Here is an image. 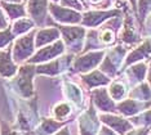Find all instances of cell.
<instances>
[{"label":"cell","instance_id":"32","mask_svg":"<svg viewBox=\"0 0 151 135\" xmlns=\"http://www.w3.org/2000/svg\"><path fill=\"white\" fill-rule=\"evenodd\" d=\"M8 27H9V18L6 17L4 10L0 8V31L8 29Z\"/></svg>","mask_w":151,"mask_h":135},{"label":"cell","instance_id":"35","mask_svg":"<svg viewBox=\"0 0 151 135\" xmlns=\"http://www.w3.org/2000/svg\"><path fill=\"white\" fill-rule=\"evenodd\" d=\"M1 135H18L14 130L8 129V125L6 124H1Z\"/></svg>","mask_w":151,"mask_h":135},{"label":"cell","instance_id":"37","mask_svg":"<svg viewBox=\"0 0 151 135\" xmlns=\"http://www.w3.org/2000/svg\"><path fill=\"white\" fill-rule=\"evenodd\" d=\"M53 135H70V131H68L67 127H62V130L57 131V133L53 134Z\"/></svg>","mask_w":151,"mask_h":135},{"label":"cell","instance_id":"19","mask_svg":"<svg viewBox=\"0 0 151 135\" xmlns=\"http://www.w3.org/2000/svg\"><path fill=\"white\" fill-rule=\"evenodd\" d=\"M150 53H151V39L143 41L137 49H134L128 57H127L125 67L129 64H132V63H134V62H138L141 59H143V58H146Z\"/></svg>","mask_w":151,"mask_h":135},{"label":"cell","instance_id":"1","mask_svg":"<svg viewBox=\"0 0 151 135\" xmlns=\"http://www.w3.org/2000/svg\"><path fill=\"white\" fill-rule=\"evenodd\" d=\"M47 25L56 26L60 30L61 35L63 37V44L71 51L76 53V51L81 50V48H83V40L85 37V34H87L84 27H80L76 25H60V23L53 22V19L50 17L47 21Z\"/></svg>","mask_w":151,"mask_h":135},{"label":"cell","instance_id":"25","mask_svg":"<svg viewBox=\"0 0 151 135\" xmlns=\"http://www.w3.org/2000/svg\"><path fill=\"white\" fill-rule=\"evenodd\" d=\"M147 14H151V0H138L137 17H138V21L142 26H143V21L147 18Z\"/></svg>","mask_w":151,"mask_h":135},{"label":"cell","instance_id":"17","mask_svg":"<svg viewBox=\"0 0 151 135\" xmlns=\"http://www.w3.org/2000/svg\"><path fill=\"white\" fill-rule=\"evenodd\" d=\"M138 34H137V29L134 26V21H133V17L127 14L124 23H123V31L122 35H120V40L124 41L127 44H133L138 41Z\"/></svg>","mask_w":151,"mask_h":135},{"label":"cell","instance_id":"18","mask_svg":"<svg viewBox=\"0 0 151 135\" xmlns=\"http://www.w3.org/2000/svg\"><path fill=\"white\" fill-rule=\"evenodd\" d=\"M66 121H57L54 119H43L40 125L35 130L36 135H53L66 125Z\"/></svg>","mask_w":151,"mask_h":135},{"label":"cell","instance_id":"14","mask_svg":"<svg viewBox=\"0 0 151 135\" xmlns=\"http://www.w3.org/2000/svg\"><path fill=\"white\" fill-rule=\"evenodd\" d=\"M61 32L56 26H50L47 29H40L35 34V46L36 48H43L44 45L53 44L54 41L58 40Z\"/></svg>","mask_w":151,"mask_h":135},{"label":"cell","instance_id":"7","mask_svg":"<svg viewBox=\"0 0 151 135\" xmlns=\"http://www.w3.org/2000/svg\"><path fill=\"white\" fill-rule=\"evenodd\" d=\"M35 72V67L34 66H25V67L19 68L18 76L16 80V86L18 89L19 94L26 98H30L32 95V76Z\"/></svg>","mask_w":151,"mask_h":135},{"label":"cell","instance_id":"24","mask_svg":"<svg viewBox=\"0 0 151 135\" xmlns=\"http://www.w3.org/2000/svg\"><path fill=\"white\" fill-rule=\"evenodd\" d=\"M129 121L133 124V126H138V127H151V109L145 111V112H142L141 115L133 116Z\"/></svg>","mask_w":151,"mask_h":135},{"label":"cell","instance_id":"13","mask_svg":"<svg viewBox=\"0 0 151 135\" xmlns=\"http://www.w3.org/2000/svg\"><path fill=\"white\" fill-rule=\"evenodd\" d=\"M125 53V49H123L122 46H116L114 50L110 51V54L105 58V61L101 64V71L106 72L110 76H114L118 70V64L120 59L123 58V55Z\"/></svg>","mask_w":151,"mask_h":135},{"label":"cell","instance_id":"5","mask_svg":"<svg viewBox=\"0 0 151 135\" xmlns=\"http://www.w3.org/2000/svg\"><path fill=\"white\" fill-rule=\"evenodd\" d=\"M49 0H27L26 9L27 16L35 22L36 26L44 27L48 21V12H49Z\"/></svg>","mask_w":151,"mask_h":135},{"label":"cell","instance_id":"4","mask_svg":"<svg viewBox=\"0 0 151 135\" xmlns=\"http://www.w3.org/2000/svg\"><path fill=\"white\" fill-rule=\"evenodd\" d=\"M122 16V10L120 9H111V10H85L84 13H81V25L84 27H97L102 23H105L106 21L114 17Z\"/></svg>","mask_w":151,"mask_h":135},{"label":"cell","instance_id":"31","mask_svg":"<svg viewBox=\"0 0 151 135\" xmlns=\"http://www.w3.org/2000/svg\"><path fill=\"white\" fill-rule=\"evenodd\" d=\"M84 3H85V6H88V4H91V5H94L98 9H101V8L106 9L111 4V0H84Z\"/></svg>","mask_w":151,"mask_h":135},{"label":"cell","instance_id":"20","mask_svg":"<svg viewBox=\"0 0 151 135\" xmlns=\"http://www.w3.org/2000/svg\"><path fill=\"white\" fill-rule=\"evenodd\" d=\"M81 80L88 88H96V86H102V85H107L110 80L107 76H105L102 72L99 71H93L89 75L81 76Z\"/></svg>","mask_w":151,"mask_h":135},{"label":"cell","instance_id":"34","mask_svg":"<svg viewBox=\"0 0 151 135\" xmlns=\"http://www.w3.org/2000/svg\"><path fill=\"white\" fill-rule=\"evenodd\" d=\"M98 135H118L112 129H110L109 126L104 125L102 127H99V131H98Z\"/></svg>","mask_w":151,"mask_h":135},{"label":"cell","instance_id":"15","mask_svg":"<svg viewBox=\"0 0 151 135\" xmlns=\"http://www.w3.org/2000/svg\"><path fill=\"white\" fill-rule=\"evenodd\" d=\"M0 8L4 10L9 21H17L27 16L25 3H6L0 0Z\"/></svg>","mask_w":151,"mask_h":135},{"label":"cell","instance_id":"38","mask_svg":"<svg viewBox=\"0 0 151 135\" xmlns=\"http://www.w3.org/2000/svg\"><path fill=\"white\" fill-rule=\"evenodd\" d=\"M129 3L132 4V6H133V9L137 12V0H129Z\"/></svg>","mask_w":151,"mask_h":135},{"label":"cell","instance_id":"41","mask_svg":"<svg viewBox=\"0 0 151 135\" xmlns=\"http://www.w3.org/2000/svg\"><path fill=\"white\" fill-rule=\"evenodd\" d=\"M61 0H50V3H60Z\"/></svg>","mask_w":151,"mask_h":135},{"label":"cell","instance_id":"36","mask_svg":"<svg viewBox=\"0 0 151 135\" xmlns=\"http://www.w3.org/2000/svg\"><path fill=\"white\" fill-rule=\"evenodd\" d=\"M145 27H146V34H150V35H151V14L146 18V25H145Z\"/></svg>","mask_w":151,"mask_h":135},{"label":"cell","instance_id":"27","mask_svg":"<svg viewBox=\"0 0 151 135\" xmlns=\"http://www.w3.org/2000/svg\"><path fill=\"white\" fill-rule=\"evenodd\" d=\"M70 113H71V107L68 106L67 103H60V104H57L53 109L54 119L60 120V121H65L66 117L70 116Z\"/></svg>","mask_w":151,"mask_h":135},{"label":"cell","instance_id":"22","mask_svg":"<svg viewBox=\"0 0 151 135\" xmlns=\"http://www.w3.org/2000/svg\"><path fill=\"white\" fill-rule=\"evenodd\" d=\"M70 59V57H68ZM68 59H56L50 63H47V64H42L36 68V72L37 74H44V75H49V76H53V75H57L60 72H62L63 70V64H66V62Z\"/></svg>","mask_w":151,"mask_h":135},{"label":"cell","instance_id":"12","mask_svg":"<svg viewBox=\"0 0 151 135\" xmlns=\"http://www.w3.org/2000/svg\"><path fill=\"white\" fill-rule=\"evenodd\" d=\"M104 58V51H93L88 53L83 57L78 58L74 62V71L76 72H88L92 68H94Z\"/></svg>","mask_w":151,"mask_h":135},{"label":"cell","instance_id":"30","mask_svg":"<svg viewBox=\"0 0 151 135\" xmlns=\"http://www.w3.org/2000/svg\"><path fill=\"white\" fill-rule=\"evenodd\" d=\"M58 4L62 5V6H66V8L78 10V12H80V13L83 12V10H85V5L80 1V0H61Z\"/></svg>","mask_w":151,"mask_h":135},{"label":"cell","instance_id":"6","mask_svg":"<svg viewBox=\"0 0 151 135\" xmlns=\"http://www.w3.org/2000/svg\"><path fill=\"white\" fill-rule=\"evenodd\" d=\"M99 121L104 125L109 126L110 129H112L118 135H125L128 131L134 129L133 124L129 120H127L122 116L112 115V113H102L99 116Z\"/></svg>","mask_w":151,"mask_h":135},{"label":"cell","instance_id":"43","mask_svg":"<svg viewBox=\"0 0 151 135\" xmlns=\"http://www.w3.org/2000/svg\"><path fill=\"white\" fill-rule=\"evenodd\" d=\"M22 1H23V3H26V1H27V0H22Z\"/></svg>","mask_w":151,"mask_h":135},{"label":"cell","instance_id":"26","mask_svg":"<svg viewBox=\"0 0 151 135\" xmlns=\"http://www.w3.org/2000/svg\"><path fill=\"white\" fill-rule=\"evenodd\" d=\"M110 96L114 100H122L125 95V86L122 82H112L109 89Z\"/></svg>","mask_w":151,"mask_h":135},{"label":"cell","instance_id":"3","mask_svg":"<svg viewBox=\"0 0 151 135\" xmlns=\"http://www.w3.org/2000/svg\"><path fill=\"white\" fill-rule=\"evenodd\" d=\"M49 13L52 16L53 22L60 25H78L81 23V13L78 10L66 8L58 3H49Z\"/></svg>","mask_w":151,"mask_h":135},{"label":"cell","instance_id":"9","mask_svg":"<svg viewBox=\"0 0 151 135\" xmlns=\"http://www.w3.org/2000/svg\"><path fill=\"white\" fill-rule=\"evenodd\" d=\"M65 50V44L62 40H57L53 44L48 45L45 48L39 49V51L29 59V63H42L50 59H54L56 57L61 55Z\"/></svg>","mask_w":151,"mask_h":135},{"label":"cell","instance_id":"28","mask_svg":"<svg viewBox=\"0 0 151 135\" xmlns=\"http://www.w3.org/2000/svg\"><path fill=\"white\" fill-rule=\"evenodd\" d=\"M146 64L145 63H138V64H134L133 67H130V70L128 71V74L130 76H133V79L137 81H142L143 77H145V74H146Z\"/></svg>","mask_w":151,"mask_h":135},{"label":"cell","instance_id":"39","mask_svg":"<svg viewBox=\"0 0 151 135\" xmlns=\"http://www.w3.org/2000/svg\"><path fill=\"white\" fill-rule=\"evenodd\" d=\"M1 1H6V3H23L22 0H1Z\"/></svg>","mask_w":151,"mask_h":135},{"label":"cell","instance_id":"8","mask_svg":"<svg viewBox=\"0 0 151 135\" xmlns=\"http://www.w3.org/2000/svg\"><path fill=\"white\" fill-rule=\"evenodd\" d=\"M98 121L96 116V109L93 108V104H91L89 109L84 112L79 119V129H80V135H98L99 127Z\"/></svg>","mask_w":151,"mask_h":135},{"label":"cell","instance_id":"16","mask_svg":"<svg viewBox=\"0 0 151 135\" xmlns=\"http://www.w3.org/2000/svg\"><path fill=\"white\" fill-rule=\"evenodd\" d=\"M17 72V66L12 59L11 48L5 50H0V75L3 77H12Z\"/></svg>","mask_w":151,"mask_h":135},{"label":"cell","instance_id":"40","mask_svg":"<svg viewBox=\"0 0 151 135\" xmlns=\"http://www.w3.org/2000/svg\"><path fill=\"white\" fill-rule=\"evenodd\" d=\"M149 82L151 85V63H150V68H149Z\"/></svg>","mask_w":151,"mask_h":135},{"label":"cell","instance_id":"29","mask_svg":"<svg viewBox=\"0 0 151 135\" xmlns=\"http://www.w3.org/2000/svg\"><path fill=\"white\" fill-rule=\"evenodd\" d=\"M14 39V35L12 32V27L9 26L8 29L0 31V49L6 48L8 45H11V43Z\"/></svg>","mask_w":151,"mask_h":135},{"label":"cell","instance_id":"2","mask_svg":"<svg viewBox=\"0 0 151 135\" xmlns=\"http://www.w3.org/2000/svg\"><path fill=\"white\" fill-rule=\"evenodd\" d=\"M35 34L36 31H30L29 34L18 37L13 45V61L17 63H22L23 61H29L35 49Z\"/></svg>","mask_w":151,"mask_h":135},{"label":"cell","instance_id":"23","mask_svg":"<svg viewBox=\"0 0 151 135\" xmlns=\"http://www.w3.org/2000/svg\"><path fill=\"white\" fill-rule=\"evenodd\" d=\"M130 98L142 100V102H149L151 99V89L147 86V84H142L130 93Z\"/></svg>","mask_w":151,"mask_h":135},{"label":"cell","instance_id":"10","mask_svg":"<svg viewBox=\"0 0 151 135\" xmlns=\"http://www.w3.org/2000/svg\"><path fill=\"white\" fill-rule=\"evenodd\" d=\"M150 102H142V100H137V99H125L123 102H120L116 106V111L119 113H122L123 116L127 117H133L137 116L138 113H141L143 109H146L147 107H150Z\"/></svg>","mask_w":151,"mask_h":135},{"label":"cell","instance_id":"33","mask_svg":"<svg viewBox=\"0 0 151 135\" xmlns=\"http://www.w3.org/2000/svg\"><path fill=\"white\" fill-rule=\"evenodd\" d=\"M125 135H150L149 127H138V129H132Z\"/></svg>","mask_w":151,"mask_h":135},{"label":"cell","instance_id":"11","mask_svg":"<svg viewBox=\"0 0 151 135\" xmlns=\"http://www.w3.org/2000/svg\"><path fill=\"white\" fill-rule=\"evenodd\" d=\"M92 102L99 111L106 113L116 112V106L111 96H109L106 89H97L92 91Z\"/></svg>","mask_w":151,"mask_h":135},{"label":"cell","instance_id":"42","mask_svg":"<svg viewBox=\"0 0 151 135\" xmlns=\"http://www.w3.org/2000/svg\"><path fill=\"white\" fill-rule=\"evenodd\" d=\"M80 1H81V3H83V4H84V5H85V3H84V0H80ZM85 8H87V6H85Z\"/></svg>","mask_w":151,"mask_h":135},{"label":"cell","instance_id":"21","mask_svg":"<svg viewBox=\"0 0 151 135\" xmlns=\"http://www.w3.org/2000/svg\"><path fill=\"white\" fill-rule=\"evenodd\" d=\"M35 27V22L31 18H19L13 22L12 25V32L14 36H19V35H26L30 31H32V29Z\"/></svg>","mask_w":151,"mask_h":135}]
</instances>
